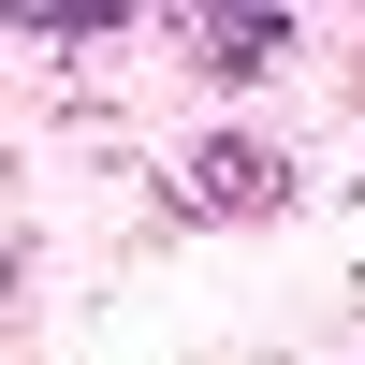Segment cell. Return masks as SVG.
<instances>
[{"instance_id": "7a4b0ae2", "label": "cell", "mask_w": 365, "mask_h": 365, "mask_svg": "<svg viewBox=\"0 0 365 365\" xmlns=\"http://www.w3.org/2000/svg\"><path fill=\"white\" fill-rule=\"evenodd\" d=\"M190 58L205 73H263L278 58V15H190Z\"/></svg>"}, {"instance_id": "6da1fadb", "label": "cell", "mask_w": 365, "mask_h": 365, "mask_svg": "<svg viewBox=\"0 0 365 365\" xmlns=\"http://www.w3.org/2000/svg\"><path fill=\"white\" fill-rule=\"evenodd\" d=\"M190 205H278V161H263V146H190Z\"/></svg>"}]
</instances>
